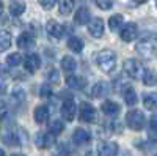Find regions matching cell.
<instances>
[{
    "label": "cell",
    "mask_w": 157,
    "mask_h": 156,
    "mask_svg": "<svg viewBox=\"0 0 157 156\" xmlns=\"http://www.w3.org/2000/svg\"><path fill=\"white\" fill-rule=\"evenodd\" d=\"M96 63L104 73H112L116 68V54L110 49H104L96 55Z\"/></svg>",
    "instance_id": "cell-1"
},
{
    "label": "cell",
    "mask_w": 157,
    "mask_h": 156,
    "mask_svg": "<svg viewBox=\"0 0 157 156\" xmlns=\"http://www.w3.org/2000/svg\"><path fill=\"white\" fill-rule=\"evenodd\" d=\"M137 52L143 57V58H148V60H152L154 55H155V36H148L145 40L138 41L137 44Z\"/></svg>",
    "instance_id": "cell-2"
},
{
    "label": "cell",
    "mask_w": 157,
    "mask_h": 156,
    "mask_svg": "<svg viewBox=\"0 0 157 156\" xmlns=\"http://www.w3.org/2000/svg\"><path fill=\"white\" fill-rule=\"evenodd\" d=\"M126 123H127V126H129L130 129H134V131H141V129L145 128L146 120H145V115H143V112L135 109V110L127 112V115H126Z\"/></svg>",
    "instance_id": "cell-3"
},
{
    "label": "cell",
    "mask_w": 157,
    "mask_h": 156,
    "mask_svg": "<svg viewBox=\"0 0 157 156\" xmlns=\"http://www.w3.org/2000/svg\"><path fill=\"white\" fill-rule=\"evenodd\" d=\"M124 73L129 77H132V79H140L141 74H143V66L138 60L129 58V60L124 62Z\"/></svg>",
    "instance_id": "cell-4"
},
{
    "label": "cell",
    "mask_w": 157,
    "mask_h": 156,
    "mask_svg": "<svg viewBox=\"0 0 157 156\" xmlns=\"http://www.w3.org/2000/svg\"><path fill=\"white\" fill-rule=\"evenodd\" d=\"M78 112H80V120L85 123H94L98 120V112L90 102H82Z\"/></svg>",
    "instance_id": "cell-5"
},
{
    "label": "cell",
    "mask_w": 157,
    "mask_h": 156,
    "mask_svg": "<svg viewBox=\"0 0 157 156\" xmlns=\"http://www.w3.org/2000/svg\"><path fill=\"white\" fill-rule=\"evenodd\" d=\"M118 154V144L113 140L101 142L98 145V156H116Z\"/></svg>",
    "instance_id": "cell-6"
},
{
    "label": "cell",
    "mask_w": 157,
    "mask_h": 156,
    "mask_svg": "<svg viewBox=\"0 0 157 156\" xmlns=\"http://www.w3.org/2000/svg\"><path fill=\"white\" fill-rule=\"evenodd\" d=\"M46 30H47V33H49L52 38H55V40H61V38L64 36V32H66L64 25H61L60 22H57V21H54V19L47 22Z\"/></svg>",
    "instance_id": "cell-7"
},
{
    "label": "cell",
    "mask_w": 157,
    "mask_h": 156,
    "mask_svg": "<svg viewBox=\"0 0 157 156\" xmlns=\"http://www.w3.org/2000/svg\"><path fill=\"white\" fill-rule=\"evenodd\" d=\"M75 102L68 98V99H64L63 104H61V114H63V118L66 120V122H72L75 118Z\"/></svg>",
    "instance_id": "cell-8"
},
{
    "label": "cell",
    "mask_w": 157,
    "mask_h": 156,
    "mask_svg": "<svg viewBox=\"0 0 157 156\" xmlns=\"http://www.w3.org/2000/svg\"><path fill=\"white\" fill-rule=\"evenodd\" d=\"M88 32L91 36L94 38H101L104 35V21L101 18H96L91 22H88Z\"/></svg>",
    "instance_id": "cell-9"
},
{
    "label": "cell",
    "mask_w": 157,
    "mask_h": 156,
    "mask_svg": "<svg viewBox=\"0 0 157 156\" xmlns=\"http://www.w3.org/2000/svg\"><path fill=\"white\" fill-rule=\"evenodd\" d=\"M25 70H27L29 73H35L39 70V66H41V58H39L38 54H29L27 57H25Z\"/></svg>",
    "instance_id": "cell-10"
},
{
    "label": "cell",
    "mask_w": 157,
    "mask_h": 156,
    "mask_svg": "<svg viewBox=\"0 0 157 156\" xmlns=\"http://www.w3.org/2000/svg\"><path fill=\"white\" fill-rule=\"evenodd\" d=\"M35 144H36L38 148H41V150L49 148V147L54 145V136H52V134L39 133V134H36V137H35Z\"/></svg>",
    "instance_id": "cell-11"
},
{
    "label": "cell",
    "mask_w": 157,
    "mask_h": 156,
    "mask_svg": "<svg viewBox=\"0 0 157 156\" xmlns=\"http://www.w3.org/2000/svg\"><path fill=\"white\" fill-rule=\"evenodd\" d=\"M120 36H121V40L126 41V43L135 40V36H137V25L132 24V22L126 24L124 27H123V30H121V35Z\"/></svg>",
    "instance_id": "cell-12"
},
{
    "label": "cell",
    "mask_w": 157,
    "mask_h": 156,
    "mask_svg": "<svg viewBox=\"0 0 157 156\" xmlns=\"http://www.w3.org/2000/svg\"><path fill=\"white\" fill-rule=\"evenodd\" d=\"M90 139H91L90 133L86 131V129H83V128H77L74 131V134H72V140H74V144H77V145L88 144Z\"/></svg>",
    "instance_id": "cell-13"
},
{
    "label": "cell",
    "mask_w": 157,
    "mask_h": 156,
    "mask_svg": "<svg viewBox=\"0 0 157 156\" xmlns=\"http://www.w3.org/2000/svg\"><path fill=\"white\" fill-rule=\"evenodd\" d=\"M109 92H110V84H109V82L99 81V82H96L94 87H93V96H94V98H105Z\"/></svg>",
    "instance_id": "cell-14"
},
{
    "label": "cell",
    "mask_w": 157,
    "mask_h": 156,
    "mask_svg": "<svg viewBox=\"0 0 157 156\" xmlns=\"http://www.w3.org/2000/svg\"><path fill=\"white\" fill-rule=\"evenodd\" d=\"M66 84H68V87L72 88V90H83L85 85H86V81L83 79V77H80V76L72 74V76H68Z\"/></svg>",
    "instance_id": "cell-15"
},
{
    "label": "cell",
    "mask_w": 157,
    "mask_h": 156,
    "mask_svg": "<svg viewBox=\"0 0 157 156\" xmlns=\"http://www.w3.org/2000/svg\"><path fill=\"white\" fill-rule=\"evenodd\" d=\"M33 118L38 125H44L49 118V109L47 106H38L33 112Z\"/></svg>",
    "instance_id": "cell-16"
},
{
    "label": "cell",
    "mask_w": 157,
    "mask_h": 156,
    "mask_svg": "<svg viewBox=\"0 0 157 156\" xmlns=\"http://www.w3.org/2000/svg\"><path fill=\"white\" fill-rule=\"evenodd\" d=\"M90 18H91L90 10H88L86 6H82V8L77 10L75 16H74V21H75V24H78V25H85V24L90 22Z\"/></svg>",
    "instance_id": "cell-17"
},
{
    "label": "cell",
    "mask_w": 157,
    "mask_h": 156,
    "mask_svg": "<svg viewBox=\"0 0 157 156\" xmlns=\"http://www.w3.org/2000/svg\"><path fill=\"white\" fill-rule=\"evenodd\" d=\"M17 46L21 49H30L35 46V36L32 33H22L17 38Z\"/></svg>",
    "instance_id": "cell-18"
},
{
    "label": "cell",
    "mask_w": 157,
    "mask_h": 156,
    "mask_svg": "<svg viewBox=\"0 0 157 156\" xmlns=\"http://www.w3.org/2000/svg\"><path fill=\"white\" fill-rule=\"evenodd\" d=\"M75 68H77V62H75V58H72L71 55H64L63 60H61V70L71 76V74L75 71Z\"/></svg>",
    "instance_id": "cell-19"
},
{
    "label": "cell",
    "mask_w": 157,
    "mask_h": 156,
    "mask_svg": "<svg viewBox=\"0 0 157 156\" xmlns=\"http://www.w3.org/2000/svg\"><path fill=\"white\" fill-rule=\"evenodd\" d=\"M101 110L105 114V115H109V117H113V115H116L118 112H120V106L115 102V101H104L102 102V106H101Z\"/></svg>",
    "instance_id": "cell-20"
},
{
    "label": "cell",
    "mask_w": 157,
    "mask_h": 156,
    "mask_svg": "<svg viewBox=\"0 0 157 156\" xmlns=\"http://www.w3.org/2000/svg\"><path fill=\"white\" fill-rule=\"evenodd\" d=\"M10 14H13V16H21V14H24L25 13V3L22 2V0H13V2L10 3Z\"/></svg>",
    "instance_id": "cell-21"
},
{
    "label": "cell",
    "mask_w": 157,
    "mask_h": 156,
    "mask_svg": "<svg viewBox=\"0 0 157 156\" xmlns=\"http://www.w3.org/2000/svg\"><path fill=\"white\" fill-rule=\"evenodd\" d=\"M11 47V35L6 30H0V52H5Z\"/></svg>",
    "instance_id": "cell-22"
},
{
    "label": "cell",
    "mask_w": 157,
    "mask_h": 156,
    "mask_svg": "<svg viewBox=\"0 0 157 156\" xmlns=\"http://www.w3.org/2000/svg\"><path fill=\"white\" fill-rule=\"evenodd\" d=\"M124 99H126V104H127V106H135V104L138 102L137 92H135L132 87H127V90L124 92Z\"/></svg>",
    "instance_id": "cell-23"
},
{
    "label": "cell",
    "mask_w": 157,
    "mask_h": 156,
    "mask_svg": "<svg viewBox=\"0 0 157 156\" xmlns=\"http://www.w3.org/2000/svg\"><path fill=\"white\" fill-rule=\"evenodd\" d=\"M123 22H124V18L121 16V14H115V16H112L110 19H109V27H110V30H118L120 27H123Z\"/></svg>",
    "instance_id": "cell-24"
},
{
    "label": "cell",
    "mask_w": 157,
    "mask_h": 156,
    "mask_svg": "<svg viewBox=\"0 0 157 156\" xmlns=\"http://www.w3.org/2000/svg\"><path fill=\"white\" fill-rule=\"evenodd\" d=\"M72 8H74V0H60V10H58L60 14H63V16L69 14Z\"/></svg>",
    "instance_id": "cell-25"
},
{
    "label": "cell",
    "mask_w": 157,
    "mask_h": 156,
    "mask_svg": "<svg viewBox=\"0 0 157 156\" xmlns=\"http://www.w3.org/2000/svg\"><path fill=\"white\" fill-rule=\"evenodd\" d=\"M68 47L72 50V52H82V47H83V44H82V41L78 40L77 36H71L69 40H68Z\"/></svg>",
    "instance_id": "cell-26"
},
{
    "label": "cell",
    "mask_w": 157,
    "mask_h": 156,
    "mask_svg": "<svg viewBox=\"0 0 157 156\" xmlns=\"http://www.w3.org/2000/svg\"><path fill=\"white\" fill-rule=\"evenodd\" d=\"M141 79H143V82H145V85H148V87H154L155 85V74H154V71H149V70L143 71Z\"/></svg>",
    "instance_id": "cell-27"
},
{
    "label": "cell",
    "mask_w": 157,
    "mask_h": 156,
    "mask_svg": "<svg viewBox=\"0 0 157 156\" xmlns=\"http://www.w3.org/2000/svg\"><path fill=\"white\" fill-rule=\"evenodd\" d=\"M63 129H64V123L60 122V120H55V122H52L50 126H49V131L52 136H58L60 133H63Z\"/></svg>",
    "instance_id": "cell-28"
},
{
    "label": "cell",
    "mask_w": 157,
    "mask_h": 156,
    "mask_svg": "<svg viewBox=\"0 0 157 156\" xmlns=\"http://www.w3.org/2000/svg\"><path fill=\"white\" fill-rule=\"evenodd\" d=\"M143 106H145L148 110H154L155 109V95L154 93L145 95V98H143Z\"/></svg>",
    "instance_id": "cell-29"
},
{
    "label": "cell",
    "mask_w": 157,
    "mask_h": 156,
    "mask_svg": "<svg viewBox=\"0 0 157 156\" xmlns=\"http://www.w3.org/2000/svg\"><path fill=\"white\" fill-rule=\"evenodd\" d=\"M6 63L10 65V66H17V65L22 63V55L19 54V52H14V54H10L8 58H6Z\"/></svg>",
    "instance_id": "cell-30"
},
{
    "label": "cell",
    "mask_w": 157,
    "mask_h": 156,
    "mask_svg": "<svg viewBox=\"0 0 157 156\" xmlns=\"http://www.w3.org/2000/svg\"><path fill=\"white\" fill-rule=\"evenodd\" d=\"M94 2L101 10H110L113 5V0H94Z\"/></svg>",
    "instance_id": "cell-31"
},
{
    "label": "cell",
    "mask_w": 157,
    "mask_h": 156,
    "mask_svg": "<svg viewBox=\"0 0 157 156\" xmlns=\"http://www.w3.org/2000/svg\"><path fill=\"white\" fill-rule=\"evenodd\" d=\"M13 98L17 99V101H24L25 99V92L21 87H16L14 90H13Z\"/></svg>",
    "instance_id": "cell-32"
},
{
    "label": "cell",
    "mask_w": 157,
    "mask_h": 156,
    "mask_svg": "<svg viewBox=\"0 0 157 156\" xmlns=\"http://www.w3.org/2000/svg\"><path fill=\"white\" fill-rule=\"evenodd\" d=\"M39 3H41V6L44 10H52V8L55 6L57 0H39Z\"/></svg>",
    "instance_id": "cell-33"
},
{
    "label": "cell",
    "mask_w": 157,
    "mask_h": 156,
    "mask_svg": "<svg viewBox=\"0 0 157 156\" xmlns=\"http://www.w3.org/2000/svg\"><path fill=\"white\" fill-rule=\"evenodd\" d=\"M39 95H41V98H49L50 95H52V90H50V85H43L41 87V93H39Z\"/></svg>",
    "instance_id": "cell-34"
},
{
    "label": "cell",
    "mask_w": 157,
    "mask_h": 156,
    "mask_svg": "<svg viewBox=\"0 0 157 156\" xmlns=\"http://www.w3.org/2000/svg\"><path fill=\"white\" fill-rule=\"evenodd\" d=\"M149 129H151V137H155V117H152L149 122Z\"/></svg>",
    "instance_id": "cell-35"
},
{
    "label": "cell",
    "mask_w": 157,
    "mask_h": 156,
    "mask_svg": "<svg viewBox=\"0 0 157 156\" xmlns=\"http://www.w3.org/2000/svg\"><path fill=\"white\" fill-rule=\"evenodd\" d=\"M52 81H54V82H60V79H58V74H57V71H54V73H52Z\"/></svg>",
    "instance_id": "cell-36"
},
{
    "label": "cell",
    "mask_w": 157,
    "mask_h": 156,
    "mask_svg": "<svg viewBox=\"0 0 157 156\" xmlns=\"http://www.w3.org/2000/svg\"><path fill=\"white\" fill-rule=\"evenodd\" d=\"M134 3H137V5H140V3H145V2H148V0H132Z\"/></svg>",
    "instance_id": "cell-37"
},
{
    "label": "cell",
    "mask_w": 157,
    "mask_h": 156,
    "mask_svg": "<svg viewBox=\"0 0 157 156\" xmlns=\"http://www.w3.org/2000/svg\"><path fill=\"white\" fill-rule=\"evenodd\" d=\"M2 11H3V2L0 0V13H2Z\"/></svg>",
    "instance_id": "cell-38"
},
{
    "label": "cell",
    "mask_w": 157,
    "mask_h": 156,
    "mask_svg": "<svg viewBox=\"0 0 157 156\" xmlns=\"http://www.w3.org/2000/svg\"><path fill=\"white\" fill-rule=\"evenodd\" d=\"M0 156H5V153H3V150L0 148Z\"/></svg>",
    "instance_id": "cell-39"
},
{
    "label": "cell",
    "mask_w": 157,
    "mask_h": 156,
    "mask_svg": "<svg viewBox=\"0 0 157 156\" xmlns=\"http://www.w3.org/2000/svg\"><path fill=\"white\" fill-rule=\"evenodd\" d=\"M123 156H130V153H124V154H123Z\"/></svg>",
    "instance_id": "cell-40"
},
{
    "label": "cell",
    "mask_w": 157,
    "mask_h": 156,
    "mask_svg": "<svg viewBox=\"0 0 157 156\" xmlns=\"http://www.w3.org/2000/svg\"><path fill=\"white\" fill-rule=\"evenodd\" d=\"M13 156H24V154H13Z\"/></svg>",
    "instance_id": "cell-41"
}]
</instances>
